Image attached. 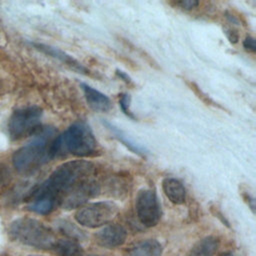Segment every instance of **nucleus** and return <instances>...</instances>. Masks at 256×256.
<instances>
[{
  "mask_svg": "<svg viewBox=\"0 0 256 256\" xmlns=\"http://www.w3.org/2000/svg\"><path fill=\"white\" fill-rule=\"evenodd\" d=\"M94 170L95 165L87 160H72L61 164L31 193L28 209L38 214L50 213L74 184L91 177Z\"/></svg>",
  "mask_w": 256,
  "mask_h": 256,
  "instance_id": "nucleus-1",
  "label": "nucleus"
},
{
  "mask_svg": "<svg viewBox=\"0 0 256 256\" xmlns=\"http://www.w3.org/2000/svg\"><path fill=\"white\" fill-rule=\"evenodd\" d=\"M55 130L51 127L38 128L32 139L15 151L12 157L14 168L23 174L32 173L51 160V145L55 138Z\"/></svg>",
  "mask_w": 256,
  "mask_h": 256,
  "instance_id": "nucleus-2",
  "label": "nucleus"
},
{
  "mask_svg": "<svg viewBox=\"0 0 256 256\" xmlns=\"http://www.w3.org/2000/svg\"><path fill=\"white\" fill-rule=\"evenodd\" d=\"M97 151V141L90 126L85 122L70 125L61 135L54 138L51 145L52 157L69 153L76 157L92 156Z\"/></svg>",
  "mask_w": 256,
  "mask_h": 256,
  "instance_id": "nucleus-3",
  "label": "nucleus"
},
{
  "mask_svg": "<svg viewBox=\"0 0 256 256\" xmlns=\"http://www.w3.org/2000/svg\"><path fill=\"white\" fill-rule=\"evenodd\" d=\"M8 234L14 241L43 250H52L57 241L55 234L48 226L29 217L18 218L11 222Z\"/></svg>",
  "mask_w": 256,
  "mask_h": 256,
  "instance_id": "nucleus-4",
  "label": "nucleus"
},
{
  "mask_svg": "<svg viewBox=\"0 0 256 256\" xmlns=\"http://www.w3.org/2000/svg\"><path fill=\"white\" fill-rule=\"evenodd\" d=\"M43 111L40 107L32 105L15 110L8 122V132L12 140H19L33 134L40 125Z\"/></svg>",
  "mask_w": 256,
  "mask_h": 256,
  "instance_id": "nucleus-5",
  "label": "nucleus"
},
{
  "mask_svg": "<svg viewBox=\"0 0 256 256\" xmlns=\"http://www.w3.org/2000/svg\"><path fill=\"white\" fill-rule=\"evenodd\" d=\"M119 208L112 201H99L77 210L76 221L88 228H97L110 223L118 214Z\"/></svg>",
  "mask_w": 256,
  "mask_h": 256,
  "instance_id": "nucleus-6",
  "label": "nucleus"
},
{
  "mask_svg": "<svg viewBox=\"0 0 256 256\" xmlns=\"http://www.w3.org/2000/svg\"><path fill=\"white\" fill-rule=\"evenodd\" d=\"M135 209L139 221L144 226L154 227L158 224L161 217V209L154 190H140L136 196Z\"/></svg>",
  "mask_w": 256,
  "mask_h": 256,
  "instance_id": "nucleus-7",
  "label": "nucleus"
},
{
  "mask_svg": "<svg viewBox=\"0 0 256 256\" xmlns=\"http://www.w3.org/2000/svg\"><path fill=\"white\" fill-rule=\"evenodd\" d=\"M100 191L99 184L91 177L83 179L74 184L60 199V206L70 210L85 204L89 199L95 197Z\"/></svg>",
  "mask_w": 256,
  "mask_h": 256,
  "instance_id": "nucleus-8",
  "label": "nucleus"
},
{
  "mask_svg": "<svg viewBox=\"0 0 256 256\" xmlns=\"http://www.w3.org/2000/svg\"><path fill=\"white\" fill-rule=\"evenodd\" d=\"M94 237L98 245L105 248H115L125 242L127 231L122 225L109 224L96 232Z\"/></svg>",
  "mask_w": 256,
  "mask_h": 256,
  "instance_id": "nucleus-9",
  "label": "nucleus"
},
{
  "mask_svg": "<svg viewBox=\"0 0 256 256\" xmlns=\"http://www.w3.org/2000/svg\"><path fill=\"white\" fill-rule=\"evenodd\" d=\"M33 45L38 50H40L41 52L45 53L46 55H49V56H51L53 58L58 59L59 61H61L65 65H67L70 69H72L73 71H75L77 73H80V74H84V75H88L89 74V70L84 65H82L78 60H76L72 56L68 55L64 51H62V50H60L58 48L46 45V44H41V43H34Z\"/></svg>",
  "mask_w": 256,
  "mask_h": 256,
  "instance_id": "nucleus-10",
  "label": "nucleus"
},
{
  "mask_svg": "<svg viewBox=\"0 0 256 256\" xmlns=\"http://www.w3.org/2000/svg\"><path fill=\"white\" fill-rule=\"evenodd\" d=\"M81 88L84 92L88 105L94 111L107 112L112 108V102L110 98L104 93L98 91L86 83H81Z\"/></svg>",
  "mask_w": 256,
  "mask_h": 256,
  "instance_id": "nucleus-11",
  "label": "nucleus"
},
{
  "mask_svg": "<svg viewBox=\"0 0 256 256\" xmlns=\"http://www.w3.org/2000/svg\"><path fill=\"white\" fill-rule=\"evenodd\" d=\"M162 188L166 197L176 205H181L186 200V190L183 184L171 177H167L162 181Z\"/></svg>",
  "mask_w": 256,
  "mask_h": 256,
  "instance_id": "nucleus-12",
  "label": "nucleus"
},
{
  "mask_svg": "<svg viewBox=\"0 0 256 256\" xmlns=\"http://www.w3.org/2000/svg\"><path fill=\"white\" fill-rule=\"evenodd\" d=\"M161 254L162 245L155 239H146L130 247L125 256H160Z\"/></svg>",
  "mask_w": 256,
  "mask_h": 256,
  "instance_id": "nucleus-13",
  "label": "nucleus"
},
{
  "mask_svg": "<svg viewBox=\"0 0 256 256\" xmlns=\"http://www.w3.org/2000/svg\"><path fill=\"white\" fill-rule=\"evenodd\" d=\"M103 124L114 135V137L119 142H121L125 147H127L131 152H133L139 156H143V157L148 154V150L145 147H143L142 145L136 143L134 140L129 138L120 128L116 127L115 125H113L112 123H110L108 121H103Z\"/></svg>",
  "mask_w": 256,
  "mask_h": 256,
  "instance_id": "nucleus-14",
  "label": "nucleus"
},
{
  "mask_svg": "<svg viewBox=\"0 0 256 256\" xmlns=\"http://www.w3.org/2000/svg\"><path fill=\"white\" fill-rule=\"evenodd\" d=\"M219 247V240L214 236H207L199 240L188 252L187 256H213Z\"/></svg>",
  "mask_w": 256,
  "mask_h": 256,
  "instance_id": "nucleus-15",
  "label": "nucleus"
},
{
  "mask_svg": "<svg viewBox=\"0 0 256 256\" xmlns=\"http://www.w3.org/2000/svg\"><path fill=\"white\" fill-rule=\"evenodd\" d=\"M59 256H82L83 250L79 243L71 239H57L53 249Z\"/></svg>",
  "mask_w": 256,
  "mask_h": 256,
  "instance_id": "nucleus-16",
  "label": "nucleus"
},
{
  "mask_svg": "<svg viewBox=\"0 0 256 256\" xmlns=\"http://www.w3.org/2000/svg\"><path fill=\"white\" fill-rule=\"evenodd\" d=\"M57 227L59 231L67 236L68 239L79 241L85 239V234L82 230H80L76 225L73 223H70L66 220H60L57 222Z\"/></svg>",
  "mask_w": 256,
  "mask_h": 256,
  "instance_id": "nucleus-17",
  "label": "nucleus"
},
{
  "mask_svg": "<svg viewBox=\"0 0 256 256\" xmlns=\"http://www.w3.org/2000/svg\"><path fill=\"white\" fill-rule=\"evenodd\" d=\"M119 106H120L122 112H123L126 116H128L129 118L134 119V120L136 119L135 115H134L133 112L130 110V96H129L128 94L123 93V94L120 95V98H119Z\"/></svg>",
  "mask_w": 256,
  "mask_h": 256,
  "instance_id": "nucleus-18",
  "label": "nucleus"
},
{
  "mask_svg": "<svg viewBox=\"0 0 256 256\" xmlns=\"http://www.w3.org/2000/svg\"><path fill=\"white\" fill-rule=\"evenodd\" d=\"M199 2L196 0H180V1H175L174 5L178 6L179 8L183 10H192L198 6Z\"/></svg>",
  "mask_w": 256,
  "mask_h": 256,
  "instance_id": "nucleus-19",
  "label": "nucleus"
},
{
  "mask_svg": "<svg viewBox=\"0 0 256 256\" xmlns=\"http://www.w3.org/2000/svg\"><path fill=\"white\" fill-rule=\"evenodd\" d=\"M243 47H244L246 50H248V51L254 53V52L256 51L255 39H254L253 37H251V36H247V37L244 39V41H243Z\"/></svg>",
  "mask_w": 256,
  "mask_h": 256,
  "instance_id": "nucleus-20",
  "label": "nucleus"
},
{
  "mask_svg": "<svg viewBox=\"0 0 256 256\" xmlns=\"http://www.w3.org/2000/svg\"><path fill=\"white\" fill-rule=\"evenodd\" d=\"M225 34L227 36V38L229 39V41L231 43H237L239 40V35L237 34V32H235L234 30H226Z\"/></svg>",
  "mask_w": 256,
  "mask_h": 256,
  "instance_id": "nucleus-21",
  "label": "nucleus"
},
{
  "mask_svg": "<svg viewBox=\"0 0 256 256\" xmlns=\"http://www.w3.org/2000/svg\"><path fill=\"white\" fill-rule=\"evenodd\" d=\"M116 75L121 79V80H123L126 84H133L132 83V80H131V78L128 76V74H126L125 72H123V71H121V70H119V69H116Z\"/></svg>",
  "mask_w": 256,
  "mask_h": 256,
  "instance_id": "nucleus-22",
  "label": "nucleus"
},
{
  "mask_svg": "<svg viewBox=\"0 0 256 256\" xmlns=\"http://www.w3.org/2000/svg\"><path fill=\"white\" fill-rule=\"evenodd\" d=\"M220 256H235L232 252H225V253H222Z\"/></svg>",
  "mask_w": 256,
  "mask_h": 256,
  "instance_id": "nucleus-23",
  "label": "nucleus"
},
{
  "mask_svg": "<svg viewBox=\"0 0 256 256\" xmlns=\"http://www.w3.org/2000/svg\"><path fill=\"white\" fill-rule=\"evenodd\" d=\"M30 256H34V255H30Z\"/></svg>",
  "mask_w": 256,
  "mask_h": 256,
  "instance_id": "nucleus-24",
  "label": "nucleus"
}]
</instances>
